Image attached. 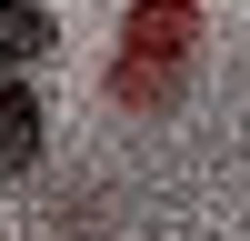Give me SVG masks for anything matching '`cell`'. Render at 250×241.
<instances>
[{"instance_id":"cell-3","label":"cell","mask_w":250,"mask_h":241,"mask_svg":"<svg viewBox=\"0 0 250 241\" xmlns=\"http://www.w3.org/2000/svg\"><path fill=\"white\" fill-rule=\"evenodd\" d=\"M50 40H60V20H50V10H20V0H0V80L40 71V60H50Z\"/></svg>"},{"instance_id":"cell-2","label":"cell","mask_w":250,"mask_h":241,"mask_svg":"<svg viewBox=\"0 0 250 241\" xmlns=\"http://www.w3.org/2000/svg\"><path fill=\"white\" fill-rule=\"evenodd\" d=\"M40 151H50V111H40V91H30V80H0V181H20Z\"/></svg>"},{"instance_id":"cell-1","label":"cell","mask_w":250,"mask_h":241,"mask_svg":"<svg viewBox=\"0 0 250 241\" xmlns=\"http://www.w3.org/2000/svg\"><path fill=\"white\" fill-rule=\"evenodd\" d=\"M190 50H200V20H190V10H130V20H120V71H110V91L140 100V111H160V100H180Z\"/></svg>"}]
</instances>
